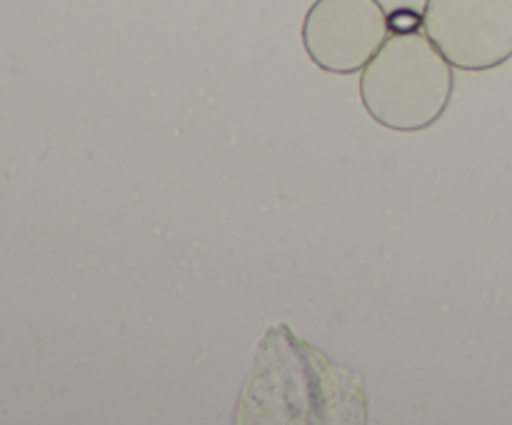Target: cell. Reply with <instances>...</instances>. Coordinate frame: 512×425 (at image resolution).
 <instances>
[{
	"mask_svg": "<svg viewBox=\"0 0 512 425\" xmlns=\"http://www.w3.org/2000/svg\"><path fill=\"white\" fill-rule=\"evenodd\" d=\"M453 95V65L418 33H390L360 70V98L370 118L400 133L433 125Z\"/></svg>",
	"mask_w": 512,
	"mask_h": 425,
	"instance_id": "1",
	"label": "cell"
},
{
	"mask_svg": "<svg viewBox=\"0 0 512 425\" xmlns=\"http://www.w3.org/2000/svg\"><path fill=\"white\" fill-rule=\"evenodd\" d=\"M423 30L460 70H490L512 58V0H428Z\"/></svg>",
	"mask_w": 512,
	"mask_h": 425,
	"instance_id": "2",
	"label": "cell"
},
{
	"mask_svg": "<svg viewBox=\"0 0 512 425\" xmlns=\"http://www.w3.org/2000/svg\"><path fill=\"white\" fill-rule=\"evenodd\" d=\"M388 35V10L380 0H315L303 23L308 58L338 75L360 73Z\"/></svg>",
	"mask_w": 512,
	"mask_h": 425,
	"instance_id": "3",
	"label": "cell"
},
{
	"mask_svg": "<svg viewBox=\"0 0 512 425\" xmlns=\"http://www.w3.org/2000/svg\"><path fill=\"white\" fill-rule=\"evenodd\" d=\"M390 33H418L423 30V13L413 8H398L388 13Z\"/></svg>",
	"mask_w": 512,
	"mask_h": 425,
	"instance_id": "4",
	"label": "cell"
}]
</instances>
